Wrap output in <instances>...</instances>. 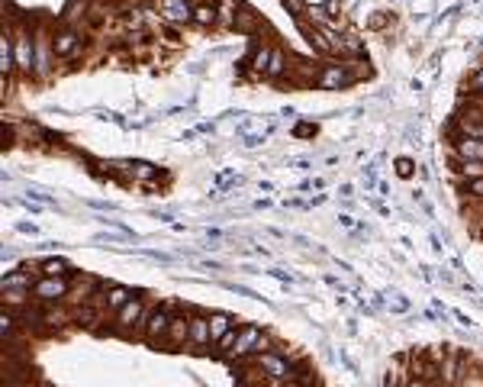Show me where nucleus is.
<instances>
[{
	"label": "nucleus",
	"instance_id": "c9c22d12",
	"mask_svg": "<svg viewBox=\"0 0 483 387\" xmlns=\"http://www.w3.org/2000/svg\"><path fill=\"white\" fill-rule=\"evenodd\" d=\"M17 233H23V236H39V226L36 223H17Z\"/></svg>",
	"mask_w": 483,
	"mask_h": 387
},
{
	"label": "nucleus",
	"instance_id": "423d86ee",
	"mask_svg": "<svg viewBox=\"0 0 483 387\" xmlns=\"http://www.w3.org/2000/svg\"><path fill=\"white\" fill-rule=\"evenodd\" d=\"M52 48H55V58L81 55V48H84L81 29H78V26H62V23H58V26L52 29Z\"/></svg>",
	"mask_w": 483,
	"mask_h": 387
},
{
	"label": "nucleus",
	"instance_id": "7ed1b4c3",
	"mask_svg": "<svg viewBox=\"0 0 483 387\" xmlns=\"http://www.w3.org/2000/svg\"><path fill=\"white\" fill-rule=\"evenodd\" d=\"M274 342H271L268 330L258 326V323H245L239 326V342H235V352L229 361H239V359H248V355H258V352H268Z\"/></svg>",
	"mask_w": 483,
	"mask_h": 387
},
{
	"label": "nucleus",
	"instance_id": "4c0bfd02",
	"mask_svg": "<svg viewBox=\"0 0 483 387\" xmlns=\"http://www.w3.org/2000/svg\"><path fill=\"white\" fill-rule=\"evenodd\" d=\"M325 284H329V287H335V291H345V284L338 281L335 274H325Z\"/></svg>",
	"mask_w": 483,
	"mask_h": 387
},
{
	"label": "nucleus",
	"instance_id": "ea45409f",
	"mask_svg": "<svg viewBox=\"0 0 483 387\" xmlns=\"http://www.w3.org/2000/svg\"><path fill=\"white\" fill-rule=\"evenodd\" d=\"M438 281H445V284H451V281H455V274L448 271V268H438Z\"/></svg>",
	"mask_w": 483,
	"mask_h": 387
},
{
	"label": "nucleus",
	"instance_id": "37998d69",
	"mask_svg": "<svg viewBox=\"0 0 483 387\" xmlns=\"http://www.w3.org/2000/svg\"><path fill=\"white\" fill-rule=\"evenodd\" d=\"M428 239H432V249H435L438 255H441V249H445V246H441V239H438V236H428Z\"/></svg>",
	"mask_w": 483,
	"mask_h": 387
},
{
	"label": "nucleus",
	"instance_id": "473e14b6",
	"mask_svg": "<svg viewBox=\"0 0 483 387\" xmlns=\"http://www.w3.org/2000/svg\"><path fill=\"white\" fill-rule=\"evenodd\" d=\"M87 207L100 210V213H113V210H116V204H110V200H87Z\"/></svg>",
	"mask_w": 483,
	"mask_h": 387
},
{
	"label": "nucleus",
	"instance_id": "c756f323",
	"mask_svg": "<svg viewBox=\"0 0 483 387\" xmlns=\"http://www.w3.org/2000/svg\"><path fill=\"white\" fill-rule=\"evenodd\" d=\"M467 84L474 87L477 94H483V65H477V68H474V75L467 78Z\"/></svg>",
	"mask_w": 483,
	"mask_h": 387
},
{
	"label": "nucleus",
	"instance_id": "f03ea898",
	"mask_svg": "<svg viewBox=\"0 0 483 387\" xmlns=\"http://www.w3.org/2000/svg\"><path fill=\"white\" fill-rule=\"evenodd\" d=\"M358 71H352V62H325V65L316 68V78H313V84L319 91H345V87H352L358 81Z\"/></svg>",
	"mask_w": 483,
	"mask_h": 387
},
{
	"label": "nucleus",
	"instance_id": "f704fd0d",
	"mask_svg": "<svg viewBox=\"0 0 483 387\" xmlns=\"http://www.w3.org/2000/svg\"><path fill=\"white\" fill-rule=\"evenodd\" d=\"M448 313H451V320H457V323H461V326H467V330L474 326V320H471L467 313H461V310H448Z\"/></svg>",
	"mask_w": 483,
	"mask_h": 387
},
{
	"label": "nucleus",
	"instance_id": "6e6552de",
	"mask_svg": "<svg viewBox=\"0 0 483 387\" xmlns=\"http://www.w3.org/2000/svg\"><path fill=\"white\" fill-rule=\"evenodd\" d=\"M171 316H174V307L171 303H158V307H152V316H149V326L142 332V339L149 342V345H161L167 336V326H171Z\"/></svg>",
	"mask_w": 483,
	"mask_h": 387
},
{
	"label": "nucleus",
	"instance_id": "393cba45",
	"mask_svg": "<svg viewBox=\"0 0 483 387\" xmlns=\"http://www.w3.org/2000/svg\"><path fill=\"white\" fill-rule=\"evenodd\" d=\"M271 132H274V126H268V129H261V132H248L241 145H245V149H258V145H264V142H268Z\"/></svg>",
	"mask_w": 483,
	"mask_h": 387
},
{
	"label": "nucleus",
	"instance_id": "a211bd4d",
	"mask_svg": "<svg viewBox=\"0 0 483 387\" xmlns=\"http://www.w3.org/2000/svg\"><path fill=\"white\" fill-rule=\"evenodd\" d=\"M464 219L474 226V236L483 239V200H467L464 204Z\"/></svg>",
	"mask_w": 483,
	"mask_h": 387
},
{
	"label": "nucleus",
	"instance_id": "0eeeda50",
	"mask_svg": "<svg viewBox=\"0 0 483 387\" xmlns=\"http://www.w3.org/2000/svg\"><path fill=\"white\" fill-rule=\"evenodd\" d=\"M33 29H36V81H48L52 78V58H55L52 29L48 26H33Z\"/></svg>",
	"mask_w": 483,
	"mask_h": 387
},
{
	"label": "nucleus",
	"instance_id": "bb28decb",
	"mask_svg": "<svg viewBox=\"0 0 483 387\" xmlns=\"http://www.w3.org/2000/svg\"><path fill=\"white\" fill-rule=\"evenodd\" d=\"M36 136L46 142V145H65V136H62V132H55V129H42V126H39Z\"/></svg>",
	"mask_w": 483,
	"mask_h": 387
},
{
	"label": "nucleus",
	"instance_id": "f3484780",
	"mask_svg": "<svg viewBox=\"0 0 483 387\" xmlns=\"http://www.w3.org/2000/svg\"><path fill=\"white\" fill-rule=\"evenodd\" d=\"M287 68H290L287 52L274 48V55H271V65H268V71H264V81H280V78H287Z\"/></svg>",
	"mask_w": 483,
	"mask_h": 387
},
{
	"label": "nucleus",
	"instance_id": "b1692460",
	"mask_svg": "<svg viewBox=\"0 0 483 387\" xmlns=\"http://www.w3.org/2000/svg\"><path fill=\"white\" fill-rule=\"evenodd\" d=\"M461 194H464L467 200H483V178L461 181Z\"/></svg>",
	"mask_w": 483,
	"mask_h": 387
},
{
	"label": "nucleus",
	"instance_id": "2f4dec72",
	"mask_svg": "<svg viewBox=\"0 0 483 387\" xmlns=\"http://www.w3.org/2000/svg\"><path fill=\"white\" fill-rule=\"evenodd\" d=\"M268 274H271V278H277L280 284H293V281H297V278H293L290 271H284V268H268Z\"/></svg>",
	"mask_w": 483,
	"mask_h": 387
},
{
	"label": "nucleus",
	"instance_id": "9b49d317",
	"mask_svg": "<svg viewBox=\"0 0 483 387\" xmlns=\"http://www.w3.org/2000/svg\"><path fill=\"white\" fill-rule=\"evenodd\" d=\"M155 7H158L165 23H174V26L194 23V3L190 0H155Z\"/></svg>",
	"mask_w": 483,
	"mask_h": 387
},
{
	"label": "nucleus",
	"instance_id": "e433bc0d",
	"mask_svg": "<svg viewBox=\"0 0 483 387\" xmlns=\"http://www.w3.org/2000/svg\"><path fill=\"white\" fill-rule=\"evenodd\" d=\"M338 226H342V229H354L358 223H354V217H348V213H338Z\"/></svg>",
	"mask_w": 483,
	"mask_h": 387
},
{
	"label": "nucleus",
	"instance_id": "412c9836",
	"mask_svg": "<svg viewBox=\"0 0 483 387\" xmlns=\"http://www.w3.org/2000/svg\"><path fill=\"white\" fill-rule=\"evenodd\" d=\"M126 171H129L136 181H149V178H158V168L152 161H142V159H132L126 161Z\"/></svg>",
	"mask_w": 483,
	"mask_h": 387
},
{
	"label": "nucleus",
	"instance_id": "58836bf2",
	"mask_svg": "<svg viewBox=\"0 0 483 387\" xmlns=\"http://www.w3.org/2000/svg\"><path fill=\"white\" fill-rule=\"evenodd\" d=\"M403 387H432V384H428L426 378H409V381H406V384H403Z\"/></svg>",
	"mask_w": 483,
	"mask_h": 387
},
{
	"label": "nucleus",
	"instance_id": "c03bdc74",
	"mask_svg": "<svg viewBox=\"0 0 483 387\" xmlns=\"http://www.w3.org/2000/svg\"><path fill=\"white\" fill-rule=\"evenodd\" d=\"M216 129V123H200L197 126V132H213Z\"/></svg>",
	"mask_w": 483,
	"mask_h": 387
},
{
	"label": "nucleus",
	"instance_id": "4be33fe9",
	"mask_svg": "<svg viewBox=\"0 0 483 387\" xmlns=\"http://www.w3.org/2000/svg\"><path fill=\"white\" fill-rule=\"evenodd\" d=\"M239 0H216V10H219V26H226V29H233V23H235V13H239Z\"/></svg>",
	"mask_w": 483,
	"mask_h": 387
},
{
	"label": "nucleus",
	"instance_id": "20e7f679",
	"mask_svg": "<svg viewBox=\"0 0 483 387\" xmlns=\"http://www.w3.org/2000/svg\"><path fill=\"white\" fill-rule=\"evenodd\" d=\"M145 307H149V297H142V294H136L126 307H120V310L113 313V326L110 332H116V336H126V339H136V326H139L142 313H145Z\"/></svg>",
	"mask_w": 483,
	"mask_h": 387
},
{
	"label": "nucleus",
	"instance_id": "39448f33",
	"mask_svg": "<svg viewBox=\"0 0 483 387\" xmlns=\"http://www.w3.org/2000/svg\"><path fill=\"white\" fill-rule=\"evenodd\" d=\"M71 294V281L68 278H39L33 284V297H36L42 307H55Z\"/></svg>",
	"mask_w": 483,
	"mask_h": 387
},
{
	"label": "nucleus",
	"instance_id": "aec40b11",
	"mask_svg": "<svg viewBox=\"0 0 483 387\" xmlns=\"http://www.w3.org/2000/svg\"><path fill=\"white\" fill-rule=\"evenodd\" d=\"M33 284L36 281H29V271H23V268L3 274V291H33Z\"/></svg>",
	"mask_w": 483,
	"mask_h": 387
},
{
	"label": "nucleus",
	"instance_id": "c85d7f7f",
	"mask_svg": "<svg viewBox=\"0 0 483 387\" xmlns=\"http://www.w3.org/2000/svg\"><path fill=\"white\" fill-rule=\"evenodd\" d=\"M397 174H400L403 181L416 178V161L412 159H397Z\"/></svg>",
	"mask_w": 483,
	"mask_h": 387
},
{
	"label": "nucleus",
	"instance_id": "2eb2a0df",
	"mask_svg": "<svg viewBox=\"0 0 483 387\" xmlns=\"http://www.w3.org/2000/svg\"><path fill=\"white\" fill-rule=\"evenodd\" d=\"M233 29H235V33H248V36H255V33L261 29V17H258V13H255L251 7H239Z\"/></svg>",
	"mask_w": 483,
	"mask_h": 387
},
{
	"label": "nucleus",
	"instance_id": "f257e3e1",
	"mask_svg": "<svg viewBox=\"0 0 483 387\" xmlns=\"http://www.w3.org/2000/svg\"><path fill=\"white\" fill-rule=\"evenodd\" d=\"M13 52H17V75L36 81V29L19 23L13 29Z\"/></svg>",
	"mask_w": 483,
	"mask_h": 387
},
{
	"label": "nucleus",
	"instance_id": "ddd939ff",
	"mask_svg": "<svg viewBox=\"0 0 483 387\" xmlns=\"http://www.w3.org/2000/svg\"><path fill=\"white\" fill-rule=\"evenodd\" d=\"M194 26L213 29L219 26V10H216L213 0H203V3H194Z\"/></svg>",
	"mask_w": 483,
	"mask_h": 387
},
{
	"label": "nucleus",
	"instance_id": "4468645a",
	"mask_svg": "<svg viewBox=\"0 0 483 387\" xmlns=\"http://www.w3.org/2000/svg\"><path fill=\"white\" fill-rule=\"evenodd\" d=\"M271 55H274V46H255L251 42V75L255 78H264V71H268L271 65Z\"/></svg>",
	"mask_w": 483,
	"mask_h": 387
},
{
	"label": "nucleus",
	"instance_id": "9d476101",
	"mask_svg": "<svg viewBox=\"0 0 483 387\" xmlns=\"http://www.w3.org/2000/svg\"><path fill=\"white\" fill-rule=\"evenodd\" d=\"M187 345H190V352L213 349V342H210V313L190 310V339H187Z\"/></svg>",
	"mask_w": 483,
	"mask_h": 387
},
{
	"label": "nucleus",
	"instance_id": "1a4fd4ad",
	"mask_svg": "<svg viewBox=\"0 0 483 387\" xmlns=\"http://www.w3.org/2000/svg\"><path fill=\"white\" fill-rule=\"evenodd\" d=\"M187 339H190V310H174L171 326H167V336L161 345H165L167 352H177L181 345H187Z\"/></svg>",
	"mask_w": 483,
	"mask_h": 387
},
{
	"label": "nucleus",
	"instance_id": "f8f14e48",
	"mask_svg": "<svg viewBox=\"0 0 483 387\" xmlns=\"http://www.w3.org/2000/svg\"><path fill=\"white\" fill-rule=\"evenodd\" d=\"M235 326H239V320H235V316H229V313H210V342H219L226 336V332L229 330H235Z\"/></svg>",
	"mask_w": 483,
	"mask_h": 387
},
{
	"label": "nucleus",
	"instance_id": "6ab92c4d",
	"mask_svg": "<svg viewBox=\"0 0 483 387\" xmlns=\"http://www.w3.org/2000/svg\"><path fill=\"white\" fill-rule=\"evenodd\" d=\"M71 274V264L62 262V258H46L39 262V278H68Z\"/></svg>",
	"mask_w": 483,
	"mask_h": 387
},
{
	"label": "nucleus",
	"instance_id": "cd10ccee",
	"mask_svg": "<svg viewBox=\"0 0 483 387\" xmlns=\"http://www.w3.org/2000/svg\"><path fill=\"white\" fill-rule=\"evenodd\" d=\"M136 255L152 258V262H161V264H171V262H174V255H167V252H155V249H136Z\"/></svg>",
	"mask_w": 483,
	"mask_h": 387
},
{
	"label": "nucleus",
	"instance_id": "7c9ffc66",
	"mask_svg": "<svg viewBox=\"0 0 483 387\" xmlns=\"http://www.w3.org/2000/svg\"><path fill=\"white\" fill-rule=\"evenodd\" d=\"M293 136H297V139H303V136L313 139V136H316V123H297L293 126Z\"/></svg>",
	"mask_w": 483,
	"mask_h": 387
},
{
	"label": "nucleus",
	"instance_id": "72a5a7b5",
	"mask_svg": "<svg viewBox=\"0 0 483 387\" xmlns=\"http://www.w3.org/2000/svg\"><path fill=\"white\" fill-rule=\"evenodd\" d=\"M390 310H393V313H406V310H409V300L403 297V294H397V300L390 303Z\"/></svg>",
	"mask_w": 483,
	"mask_h": 387
},
{
	"label": "nucleus",
	"instance_id": "79ce46f5",
	"mask_svg": "<svg viewBox=\"0 0 483 387\" xmlns=\"http://www.w3.org/2000/svg\"><path fill=\"white\" fill-rule=\"evenodd\" d=\"M293 165H297L300 171H309V168H313V161H309V159H300V161H293Z\"/></svg>",
	"mask_w": 483,
	"mask_h": 387
},
{
	"label": "nucleus",
	"instance_id": "5701e85b",
	"mask_svg": "<svg viewBox=\"0 0 483 387\" xmlns=\"http://www.w3.org/2000/svg\"><path fill=\"white\" fill-rule=\"evenodd\" d=\"M29 294L33 291H3V310H26L29 307Z\"/></svg>",
	"mask_w": 483,
	"mask_h": 387
},
{
	"label": "nucleus",
	"instance_id": "a19ab883",
	"mask_svg": "<svg viewBox=\"0 0 483 387\" xmlns=\"http://www.w3.org/2000/svg\"><path fill=\"white\" fill-rule=\"evenodd\" d=\"M338 194H342L345 200H352L354 197V188H352V184H342V188H338Z\"/></svg>",
	"mask_w": 483,
	"mask_h": 387
},
{
	"label": "nucleus",
	"instance_id": "a18cd8bd",
	"mask_svg": "<svg viewBox=\"0 0 483 387\" xmlns=\"http://www.w3.org/2000/svg\"><path fill=\"white\" fill-rule=\"evenodd\" d=\"M474 94H477V91H474Z\"/></svg>",
	"mask_w": 483,
	"mask_h": 387
},
{
	"label": "nucleus",
	"instance_id": "a878e982",
	"mask_svg": "<svg viewBox=\"0 0 483 387\" xmlns=\"http://www.w3.org/2000/svg\"><path fill=\"white\" fill-rule=\"evenodd\" d=\"M393 23V13H387V10H377L374 17H367V29H387Z\"/></svg>",
	"mask_w": 483,
	"mask_h": 387
},
{
	"label": "nucleus",
	"instance_id": "dca6fc26",
	"mask_svg": "<svg viewBox=\"0 0 483 387\" xmlns=\"http://www.w3.org/2000/svg\"><path fill=\"white\" fill-rule=\"evenodd\" d=\"M132 297H136L132 287H126V284H110V291H107V310L116 313L120 307H126Z\"/></svg>",
	"mask_w": 483,
	"mask_h": 387
}]
</instances>
